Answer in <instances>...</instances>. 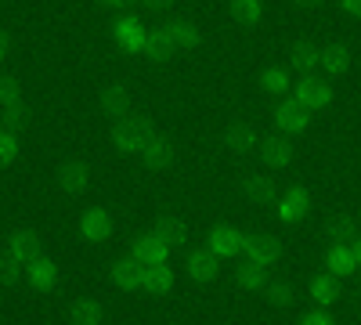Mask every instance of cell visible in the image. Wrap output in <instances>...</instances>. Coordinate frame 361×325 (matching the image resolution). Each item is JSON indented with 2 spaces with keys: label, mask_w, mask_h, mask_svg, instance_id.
Here are the masks:
<instances>
[{
  "label": "cell",
  "mask_w": 361,
  "mask_h": 325,
  "mask_svg": "<svg viewBox=\"0 0 361 325\" xmlns=\"http://www.w3.org/2000/svg\"><path fill=\"white\" fill-rule=\"evenodd\" d=\"M275 257H279V246L271 243V239H257V243H250V260L260 264V268H264V264H271Z\"/></svg>",
  "instance_id": "obj_7"
},
{
  "label": "cell",
  "mask_w": 361,
  "mask_h": 325,
  "mask_svg": "<svg viewBox=\"0 0 361 325\" xmlns=\"http://www.w3.org/2000/svg\"><path fill=\"white\" fill-rule=\"evenodd\" d=\"M152 159H156V163L166 159V145H152Z\"/></svg>",
  "instance_id": "obj_27"
},
{
  "label": "cell",
  "mask_w": 361,
  "mask_h": 325,
  "mask_svg": "<svg viewBox=\"0 0 361 325\" xmlns=\"http://www.w3.org/2000/svg\"><path fill=\"white\" fill-rule=\"evenodd\" d=\"M238 286H243V289H260V286H264V271H260V264H250V268L238 271Z\"/></svg>",
  "instance_id": "obj_13"
},
{
  "label": "cell",
  "mask_w": 361,
  "mask_h": 325,
  "mask_svg": "<svg viewBox=\"0 0 361 325\" xmlns=\"http://www.w3.org/2000/svg\"><path fill=\"white\" fill-rule=\"evenodd\" d=\"M119 37H123V44H137V25L134 22H123V25H119Z\"/></svg>",
  "instance_id": "obj_18"
},
{
  "label": "cell",
  "mask_w": 361,
  "mask_h": 325,
  "mask_svg": "<svg viewBox=\"0 0 361 325\" xmlns=\"http://www.w3.org/2000/svg\"><path fill=\"white\" fill-rule=\"evenodd\" d=\"M304 325H333V321H329L325 314H307V318H304Z\"/></svg>",
  "instance_id": "obj_26"
},
{
  "label": "cell",
  "mask_w": 361,
  "mask_h": 325,
  "mask_svg": "<svg viewBox=\"0 0 361 325\" xmlns=\"http://www.w3.org/2000/svg\"><path fill=\"white\" fill-rule=\"evenodd\" d=\"M311 297H314L318 304L329 307V304H336V300H340V286H336L333 278H318V282L311 286Z\"/></svg>",
  "instance_id": "obj_6"
},
{
  "label": "cell",
  "mask_w": 361,
  "mask_h": 325,
  "mask_svg": "<svg viewBox=\"0 0 361 325\" xmlns=\"http://www.w3.org/2000/svg\"><path fill=\"white\" fill-rule=\"evenodd\" d=\"M357 293H361V282H357Z\"/></svg>",
  "instance_id": "obj_31"
},
{
  "label": "cell",
  "mask_w": 361,
  "mask_h": 325,
  "mask_svg": "<svg viewBox=\"0 0 361 325\" xmlns=\"http://www.w3.org/2000/svg\"><path fill=\"white\" fill-rule=\"evenodd\" d=\"M329 235H333V243H347L354 235V224L350 221H336V224H329Z\"/></svg>",
  "instance_id": "obj_15"
},
{
  "label": "cell",
  "mask_w": 361,
  "mask_h": 325,
  "mask_svg": "<svg viewBox=\"0 0 361 325\" xmlns=\"http://www.w3.org/2000/svg\"><path fill=\"white\" fill-rule=\"evenodd\" d=\"M188 275L195 278V282H209L217 275V264H214V257L209 253H195L192 260H188Z\"/></svg>",
  "instance_id": "obj_4"
},
{
  "label": "cell",
  "mask_w": 361,
  "mask_h": 325,
  "mask_svg": "<svg viewBox=\"0 0 361 325\" xmlns=\"http://www.w3.org/2000/svg\"><path fill=\"white\" fill-rule=\"evenodd\" d=\"M329 268H333L336 275H350L354 271V257L347 250H333V253H329Z\"/></svg>",
  "instance_id": "obj_11"
},
{
  "label": "cell",
  "mask_w": 361,
  "mask_h": 325,
  "mask_svg": "<svg viewBox=\"0 0 361 325\" xmlns=\"http://www.w3.org/2000/svg\"><path fill=\"white\" fill-rule=\"evenodd\" d=\"M300 210H304V199L293 195V199L286 202V217H300Z\"/></svg>",
  "instance_id": "obj_20"
},
{
  "label": "cell",
  "mask_w": 361,
  "mask_h": 325,
  "mask_svg": "<svg viewBox=\"0 0 361 325\" xmlns=\"http://www.w3.org/2000/svg\"><path fill=\"white\" fill-rule=\"evenodd\" d=\"M83 235H87V239H105V235H109V217L105 214H90L83 221Z\"/></svg>",
  "instance_id": "obj_10"
},
{
  "label": "cell",
  "mask_w": 361,
  "mask_h": 325,
  "mask_svg": "<svg viewBox=\"0 0 361 325\" xmlns=\"http://www.w3.org/2000/svg\"><path fill=\"white\" fill-rule=\"evenodd\" d=\"M180 224H173V221H166V224H159V239L166 243V246H173V243H180Z\"/></svg>",
  "instance_id": "obj_16"
},
{
  "label": "cell",
  "mask_w": 361,
  "mask_h": 325,
  "mask_svg": "<svg viewBox=\"0 0 361 325\" xmlns=\"http://www.w3.org/2000/svg\"><path fill=\"white\" fill-rule=\"evenodd\" d=\"M163 250H166V243H163V239H141V243H137V250H134V260H137V264H148V268H152V264H163Z\"/></svg>",
  "instance_id": "obj_2"
},
{
  "label": "cell",
  "mask_w": 361,
  "mask_h": 325,
  "mask_svg": "<svg viewBox=\"0 0 361 325\" xmlns=\"http://www.w3.org/2000/svg\"><path fill=\"white\" fill-rule=\"evenodd\" d=\"M282 123L296 130V127H300V112H293V109H286V112H282Z\"/></svg>",
  "instance_id": "obj_22"
},
{
  "label": "cell",
  "mask_w": 361,
  "mask_h": 325,
  "mask_svg": "<svg viewBox=\"0 0 361 325\" xmlns=\"http://www.w3.org/2000/svg\"><path fill=\"white\" fill-rule=\"evenodd\" d=\"M11 253H15V260H33L37 257V239H33V235H15V239H11Z\"/></svg>",
  "instance_id": "obj_8"
},
{
  "label": "cell",
  "mask_w": 361,
  "mask_h": 325,
  "mask_svg": "<svg viewBox=\"0 0 361 325\" xmlns=\"http://www.w3.org/2000/svg\"><path fill=\"white\" fill-rule=\"evenodd\" d=\"M300 98H304V102H311V105H318V102L325 98V91H322L318 83H304V87H300Z\"/></svg>",
  "instance_id": "obj_17"
},
{
  "label": "cell",
  "mask_w": 361,
  "mask_h": 325,
  "mask_svg": "<svg viewBox=\"0 0 361 325\" xmlns=\"http://www.w3.org/2000/svg\"><path fill=\"white\" fill-rule=\"evenodd\" d=\"M267 159L271 163H286V149L282 145H267Z\"/></svg>",
  "instance_id": "obj_21"
},
{
  "label": "cell",
  "mask_w": 361,
  "mask_h": 325,
  "mask_svg": "<svg viewBox=\"0 0 361 325\" xmlns=\"http://www.w3.org/2000/svg\"><path fill=\"white\" fill-rule=\"evenodd\" d=\"M238 246H243V239H238L235 231H217L214 235V250L217 253H238Z\"/></svg>",
  "instance_id": "obj_12"
},
{
  "label": "cell",
  "mask_w": 361,
  "mask_h": 325,
  "mask_svg": "<svg viewBox=\"0 0 361 325\" xmlns=\"http://www.w3.org/2000/svg\"><path fill=\"white\" fill-rule=\"evenodd\" d=\"M357 257H361V246H357Z\"/></svg>",
  "instance_id": "obj_32"
},
{
  "label": "cell",
  "mask_w": 361,
  "mask_h": 325,
  "mask_svg": "<svg viewBox=\"0 0 361 325\" xmlns=\"http://www.w3.org/2000/svg\"><path fill=\"white\" fill-rule=\"evenodd\" d=\"M267 297H271V304H279V307H286V304L293 300V289H289L286 282H271V286H267Z\"/></svg>",
  "instance_id": "obj_14"
},
{
  "label": "cell",
  "mask_w": 361,
  "mask_h": 325,
  "mask_svg": "<svg viewBox=\"0 0 361 325\" xmlns=\"http://www.w3.org/2000/svg\"><path fill=\"white\" fill-rule=\"evenodd\" d=\"M347 4H350V11H354V15H361V0H347Z\"/></svg>",
  "instance_id": "obj_30"
},
{
  "label": "cell",
  "mask_w": 361,
  "mask_h": 325,
  "mask_svg": "<svg viewBox=\"0 0 361 325\" xmlns=\"http://www.w3.org/2000/svg\"><path fill=\"white\" fill-rule=\"evenodd\" d=\"M267 87L271 91H282V76H267Z\"/></svg>",
  "instance_id": "obj_29"
},
{
  "label": "cell",
  "mask_w": 361,
  "mask_h": 325,
  "mask_svg": "<svg viewBox=\"0 0 361 325\" xmlns=\"http://www.w3.org/2000/svg\"><path fill=\"white\" fill-rule=\"evenodd\" d=\"M18 278V264H8V268H4V282H15Z\"/></svg>",
  "instance_id": "obj_28"
},
{
  "label": "cell",
  "mask_w": 361,
  "mask_h": 325,
  "mask_svg": "<svg viewBox=\"0 0 361 325\" xmlns=\"http://www.w3.org/2000/svg\"><path fill=\"white\" fill-rule=\"evenodd\" d=\"M343 62H347L343 51H329V66H333V69H343Z\"/></svg>",
  "instance_id": "obj_24"
},
{
  "label": "cell",
  "mask_w": 361,
  "mask_h": 325,
  "mask_svg": "<svg viewBox=\"0 0 361 325\" xmlns=\"http://www.w3.org/2000/svg\"><path fill=\"white\" fill-rule=\"evenodd\" d=\"M112 278H116V286H119V289H127V293H130V289H137V286H145V278H141V271H137V264H119Z\"/></svg>",
  "instance_id": "obj_5"
},
{
  "label": "cell",
  "mask_w": 361,
  "mask_h": 325,
  "mask_svg": "<svg viewBox=\"0 0 361 325\" xmlns=\"http://www.w3.org/2000/svg\"><path fill=\"white\" fill-rule=\"evenodd\" d=\"M238 15L253 18V15H257V4H253V0H238Z\"/></svg>",
  "instance_id": "obj_23"
},
{
  "label": "cell",
  "mask_w": 361,
  "mask_h": 325,
  "mask_svg": "<svg viewBox=\"0 0 361 325\" xmlns=\"http://www.w3.org/2000/svg\"><path fill=\"white\" fill-rule=\"evenodd\" d=\"M145 286L152 289V293H170L173 289V275H170V268H163V264H152V268L145 271Z\"/></svg>",
  "instance_id": "obj_3"
},
{
  "label": "cell",
  "mask_w": 361,
  "mask_h": 325,
  "mask_svg": "<svg viewBox=\"0 0 361 325\" xmlns=\"http://www.w3.org/2000/svg\"><path fill=\"white\" fill-rule=\"evenodd\" d=\"M29 278H33V286H37V289H54V282H58V271H54L51 264L44 260V264H33V275H29Z\"/></svg>",
  "instance_id": "obj_9"
},
{
  "label": "cell",
  "mask_w": 361,
  "mask_h": 325,
  "mask_svg": "<svg viewBox=\"0 0 361 325\" xmlns=\"http://www.w3.org/2000/svg\"><path fill=\"white\" fill-rule=\"evenodd\" d=\"M253 195H257V199H271V188H267V181H257V185H253Z\"/></svg>",
  "instance_id": "obj_25"
},
{
  "label": "cell",
  "mask_w": 361,
  "mask_h": 325,
  "mask_svg": "<svg viewBox=\"0 0 361 325\" xmlns=\"http://www.w3.org/2000/svg\"><path fill=\"white\" fill-rule=\"evenodd\" d=\"M66 188H73V192L83 188V173L80 170H66Z\"/></svg>",
  "instance_id": "obj_19"
},
{
  "label": "cell",
  "mask_w": 361,
  "mask_h": 325,
  "mask_svg": "<svg viewBox=\"0 0 361 325\" xmlns=\"http://www.w3.org/2000/svg\"><path fill=\"white\" fill-rule=\"evenodd\" d=\"M69 314H73V325H102V304L98 300H76Z\"/></svg>",
  "instance_id": "obj_1"
}]
</instances>
